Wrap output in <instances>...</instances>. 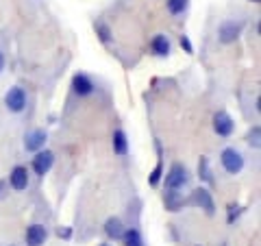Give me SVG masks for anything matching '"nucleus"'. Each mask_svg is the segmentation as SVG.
Returning a JSON list of instances; mask_svg holds the SVG:
<instances>
[{
	"label": "nucleus",
	"mask_w": 261,
	"mask_h": 246,
	"mask_svg": "<svg viewBox=\"0 0 261 246\" xmlns=\"http://www.w3.org/2000/svg\"><path fill=\"white\" fill-rule=\"evenodd\" d=\"M161 179H163V161L159 159V161H157V166L152 168L150 177H148V183H150V187H157V185L161 183Z\"/></svg>",
	"instance_id": "nucleus-21"
},
{
	"label": "nucleus",
	"mask_w": 261,
	"mask_h": 246,
	"mask_svg": "<svg viewBox=\"0 0 261 246\" xmlns=\"http://www.w3.org/2000/svg\"><path fill=\"white\" fill-rule=\"evenodd\" d=\"M198 179L209 183V185H214V172H211V168H209L207 157H200V161H198Z\"/></svg>",
	"instance_id": "nucleus-17"
},
{
	"label": "nucleus",
	"mask_w": 261,
	"mask_h": 246,
	"mask_svg": "<svg viewBox=\"0 0 261 246\" xmlns=\"http://www.w3.org/2000/svg\"><path fill=\"white\" fill-rule=\"evenodd\" d=\"M46 139H48V135L44 129H33L31 133H27V137H24V149L29 153H37L46 146Z\"/></svg>",
	"instance_id": "nucleus-10"
},
{
	"label": "nucleus",
	"mask_w": 261,
	"mask_h": 246,
	"mask_svg": "<svg viewBox=\"0 0 261 246\" xmlns=\"http://www.w3.org/2000/svg\"><path fill=\"white\" fill-rule=\"evenodd\" d=\"M72 89H74L76 96H92L94 94V81L89 79L87 75H83V72H76L74 77H72Z\"/></svg>",
	"instance_id": "nucleus-11"
},
{
	"label": "nucleus",
	"mask_w": 261,
	"mask_h": 246,
	"mask_svg": "<svg viewBox=\"0 0 261 246\" xmlns=\"http://www.w3.org/2000/svg\"><path fill=\"white\" fill-rule=\"evenodd\" d=\"M111 142H113V153L120 155V157H124V155L128 153V137H126V133H124L122 129L113 131Z\"/></svg>",
	"instance_id": "nucleus-15"
},
{
	"label": "nucleus",
	"mask_w": 261,
	"mask_h": 246,
	"mask_svg": "<svg viewBox=\"0 0 261 246\" xmlns=\"http://www.w3.org/2000/svg\"><path fill=\"white\" fill-rule=\"evenodd\" d=\"M100 246H111V244H100Z\"/></svg>",
	"instance_id": "nucleus-28"
},
{
	"label": "nucleus",
	"mask_w": 261,
	"mask_h": 246,
	"mask_svg": "<svg viewBox=\"0 0 261 246\" xmlns=\"http://www.w3.org/2000/svg\"><path fill=\"white\" fill-rule=\"evenodd\" d=\"M53 163H55V153L42 149V151L35 153V157H33V161H31V168L37 177H44V175H48V170L53 168Z\"/></svg>",
	"instance_id": "nucleus-6"
},
{
	"label": "nucleus",
	"mask_w": 261,
	"mask_h": 246,
	"mask_svg": "<svg viewBox=\"0 0 261 246\" xmlns=\"http://www.w3.org/2000/svg\"><path fill=\"white\" fill-rule=\"evenodd\" d=\"M185 205H190V207H198L202 209L207 216H214L216 214V203H214V196L207 187H196V190L190 192V196L185 199Z\"/></svg>",
	"instance_id": "nucleus-1"
},
{
	"label": "nucleus",
	"mask_w": 261,
	"mask_h": 246,
	"mask_svg": "<svg viewBox=\"0 0 261 246\" xmlns=\"http://www.w3.org/2000/svg\"><path fill=\"white\" fill-rule=\"evenodd\" d=\"M5 107L13 113L24 111V107H27V92H24L20 85H13L9 92L5 94Z\"/></svg>",
	"instance_id": "nucleus-5"
},
{
	"label": "nucleus",
	"mask_w": 261,
	"mask_h": 246,
	"mask_svg": "<svg viewBox=\"0 0 261 246\" xmlns=\"http://www.w3.org/2000/svg\"><path fill=\"white\" fill-rule=\"evenodd\" d=\"M148 46L154 57H170V53H172V42H170L168 35H163V33H157V35L150 39Z\"/></svg>",
	"instance_id": "nucleus-12"
},
{
	"label": "nucleus",
	"mask_w": 261,
	"mask_h": 246,
	"mask_svg": "<svg viewBox=\"0 0 261 246\" xmlns=\"http://www.w3.org/2000/svg\"><path fill=\"white\" fill-rule=\"evenodd\" d=\"M181 48H183V53L194 55V46H192V42H190V37L187 35H181Z\"/></svg>",
	"instance_id": "nucleus-23"
},
{
	"label": "nucleus",
	"mask_w": 261,
	"mask_h": 246,
	"mask_svg": "<svg viewBox=\"0 0 261 246\" xmlns=\"http://www.w3.org/2000/svg\"><path fill=\"white\" fill-rule=\"evenodd\" d=\"M5 63H7V59H5L3 51H0V75H3V70H5Z\"/></svg>",
	"instance_id": "nucleus-25"
},
{
	"label": "nucleus",
	"mask_w": 261,
	"mask_h": 246,
	"mask_svg": "<svg viewBox=\"0 0 261 246\" xmlns=\"http://www.w3.org/2000/svg\"><path fill=\"white\" fill-rule=\"evenodd\" d=\"M94 31H96V35H98V39H100L102 44H111L113 33H111V27H109L107 22H102V20L94 22Z\"/></svg>",
	"instance_id": "nucleus-16"
},
{
	"label": "nucleus",
	"mask_w": 261,
	"mask_h": 246,
	"mask_svg": "<svg viewBox=\"0 0 261 246\" xmlns=\"http://www.w3.org/2000/svg\"><path fill=\"white\" fill-rule=\"evenodd\" d=\"M57 235H59V237H63V240H70L72 231H70L68 227H59V229H57Z\"/></svg>",
	"instance_id": "nucleus-24"
},
{
	"label": "nucleus",
	"mask_w": 261,
	"mask_h": 246,
	"mask_svg": "<svg viewBox=\"0 0 261 246\" xmlns=\"http://www.w3.org/2000/svg\"><path fill=\"white\" fill-rule=\"evenodd\" d=\"M105 235L109 237V240H122V235H124V225H122L120 218H109L107 223H105Z\"/></svg>",
	"instance_id": "nucleus-14"
},
{
	"label": "nucleus",
	"mask_w": 261,
	"mask_h": 246,
	"mask_svg": "<svg viewBox=\"0 0 261 246\" xmlns=\"http://www.w3.org/2000/svg\"><path fill=\"white\" fill-rule=\"evenodd\" d=\"M163 205H166L168 211H172L174 214V211L185 207V199H183V194L178 190H168L166 194H163Z\"/></svg>",
	"instance_id": "nucleus-13"
},
{
	"label": "nucleus",
	"mask_w": 261,
	"mask_h": 246,
	"mask_svg": "<svg viewBox=\"0 0 261 246\" xmlns=\"http://www.w3.org/2000/svg\"><path fill=\"white\" fill-rule=\"evenodd\" d=\"M242 29H244V24L240 20H224L222 24L218 27V39H220V44H233V42H238V37L242 35Z\"/></svg>",
	"instance_id": "nucleus-4"
},
{
	"label": "nucleus",
	"mask_w": 261,
	"mask_h": 246,
	"mask_svg": "<svg viewBox=\"0 0 261 246\" xmlns=\"http://www.w3.org/2000/svg\"><path fill=\"white\" fill-rule=\"evenodd\" d=\"M122 242L124 246H144L142 233L137 229H124V235H122Z\"/></svg>",
	"instance_id": "nucleus-18"
},
{
	"label": "nucleus",
	"mask_w": 261,
	"mask_h": 246,
	"mask_svg": "<svg viewBox=\"0 0 261 246\" xmlns=\"http://www.w3.org/2000/svg\"><path fill=\"white\" fill-rule=\"evenodd\" d=\"M214 131H216V135L220 137H231L233 135V131H235V120L228 116L226 111H218L214 113Z\"/></svg>",
	"instance_id": "nucleus-7"
},
{
	"label": "nucleus",
	"mask_w": 261,
	"mask_h": 246,
	"mask_svg": "<svg viewBox=\"0 0 261 246\" xmlns=\"http://www.w3.org/2000/svg\"><path fill=\"white\" fill-rule=\"evenodd\" d=\"M250 3H255V5H257V3H259V0H250Z\"/></svg>",
	"instance_id": "nucleus-27"
},
{
	"label": "nucleus",
	"mask_w": 261,
	"mask_h": 246,
	"mask_svg": "<svg viewBox=\"0 0 261 246\" xmlns=\"http://www.w3.org/2000/svg\"><path fill=\"white\" fill-rule=\"evenodd\" d=\"M190 181V175H187V168L183 163H172L168 172H163V185H166V190H181V187L187 185Z\"/></svg>",
	"instance_id": "nucleus-2"
},
{
	"label": "nucleus",
	"mask_w": 261,
	"mask_h": 246,
	"mask_svg": "<svg viewBox=\"0 0 261 246\" xmlns=\"http://www.w3.org/2000/svg\"><path fill=\"white\" fill-rule=\"evenodd\" d=\"M187 5H190V0H166V7L168 11L172 15H181L187 11Z\"/></svg>",
	"instance_id": "nucleus-20"
},
{
	"label": "nucleus",
	"mask_w": 261,
	"mask_h": 246,
	"mask_svg": "<svg viewBox=\"0 0 261 246\" xmlns=\"http://www.w3.org/2000/svg\"><path fill=\"white\" fill-rule=\"evenodd\" d=\"M242 211H244V207H240V205H228V211H226V223L228 225H233L235 220H238L240 216H242Z\"/></svg>",
	"instance_id": "nucleus-22"
},
{
	"label": "nucleus",
	"mask_w": 261,
	"mask_h": 246,
	"mask_svg": "<svg viewBox=\"0 0 261 246\" xmlns=\"http://www.w3.org/2000/svg\"><path fill=\"white\" fill-rule=\"evenodd\" d=\"M24 240H27V246H44L46 240H48V229L44 225H39V223H33L27 229Z\"/></svg>",
	"instance_id": "nucleus-9"
},
{
	"label": "nucleus",
	"mask_w": 261,
	"mask_h": 246,
	"mask_svg": "<svg viewBox=\"0 0 261 246\" xmlns=\"http://www.w3.org/2000/svg\"><path fill=\"white\" fill-rule=\"evenodd\" d=\"M5 190H7V183H5V181H0V196L5 194Z\"/></svg>",
	"instance_id": "nucleus-26"
},
{
	"label": "nucleus",
	"mask_w": 261,
	"mask_h": 246,
	"mask_svg": "<svg viewBox=\"0 0 261 246\" xmlns=\"http://www.w3.org/2000/svg\"><path fill=\"white\" fill-rule=\"evenodd\" d=\"M220 163H222V168L228 172V175H240L244 170V155L233 149V146H228L220 153Z\"/></svg>",
	"instance_id": "nucleus-3"
},
{
	"label": "nucleus",
	"mask_w": 261,
	"mask_h": 246,
	"mask_svg": "<svg viewBox=\"0 0 261 246\" xmlns=\"http://www.w3.org/2000/svg\"><path fill=\"white\" fill-rule=\"evenodd\" d=\"M29 170L27 166H13V170L9 172V185H11V190L15 192H24L29 187Z\"/></svg>",
	"instance_id": "nucleus-8"
},
{
	"label": "nucleus",
	"mask_w": 261,
	"mask_h": 246,
	"mask_svg": "<svg viewBox=\"0 0 261 246\" xmlns=\"http://www.w3.org/2000/svg\"><path fill=\"white\" fill-rule=\"evenodd\" d=\"M246 144L250 146V149H259V144H261V127L255 125V127H250L248 129V133H246Z\"/></svg>",
	"instance_id": "nucleus-19"
}]
</instances>
